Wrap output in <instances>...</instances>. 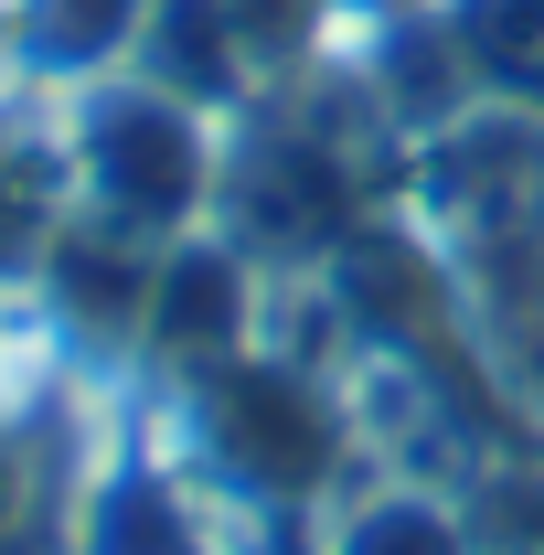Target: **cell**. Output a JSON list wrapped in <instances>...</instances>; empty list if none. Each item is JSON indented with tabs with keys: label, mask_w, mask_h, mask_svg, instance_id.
<instances>
[{
	"label": "cell",
	"mask_w": 544,
	"mask_h": 555,
	"mask_svg": "<svg viewBox=\"0 0 544 555\" xmlns=\"http://www.w3.org/2000/svg\"><path fill=\"white\" fill-rule=\"evenodd\" d=\"M75 182H86V214L129 224L150 246L193 235V214L224 193V150L204 139L193 96L160 86V75H118L86 96L75 118Z\"/></svg>",
	"instance_id": "1"
},
{
	"label": "cell",
	"mask_w": 544,
	"mask_h": 555,
	"mask_svg": "<svg viewBox=\"0 0 544 555\" xmlns=\"http://www.w3.org/2000/svg\"><path fill=\"white\" fill-rule=\"evenodd\" d=\"M139 33H150V0H11V43L43 75L139 65Z\"/></svg>",
	"instance_id": "5"
},
{
	"label": "cell",
	"mask_w": 544,
	"mask_h": 555,
	"mask_svg": "<svg viewBox=\"0 0 544 555\" xmlns=\"http://www.w3.org/2000/svg\"><path fill=\"white\" fill-rule=\"evenodd\" d=\"M246 310H257V288H246V246H235V235H171L139 332H150L160 363L204 374V363H235V352H246Z\"/></svg>",
	"instance_id": "4"
},
{
	"label": "cell",
	"mask_w": 544,
	"mask_h": 555,
	"mask_svg": "<svg viewBox=\"0 0 544 555\" xmlns=\"http://www.w3.org/2000/svg\"><path fill=\"white\" fill-rule=\"evenodd\" d=\"M224 224L235 246H341L352 235V171L321 129H268L224 160Z\"/></svg>",
	"instance_id": "3"
},
{
	"label": "cell",
	"mask_w": 544,
	"mask_h": 555,
	"mask_svg": "<svg viewBox=\"0 0 544 555\" xmlns=\"http://www.w3.org/2000/svg\"><path fill=\"white\" fill-rule=\"evenodd\" d=\"M341 555H459V534H449V513H438V502L396 491V502H374V513L341 534Z\"/></svg>",
	"instance_id": "9"
},
{
	"label": "cell",
	"mask_w": 544,
	"mask_h": 555,
	"mask_svg": "<svg viewBox=\"0 0 544 555\" xmlns=\"http://www.w3.org/2000/svg\"><path fill=\"white\" fill-rule=\"evenodd\" d=\"M96 555H213L171 481H118L96 502Z\"/></svg>",
	"instance_id": "7"
},
{
	"label": "cell",
	"mask_w": 544,
	"mask_h": 555,
	"mask_svg": "<svg viewBox=\"0 0 544 555\" xmlns=\"http://www.w3.org/2000/svg\"><path fill=\"white\" fill-rule=\"evenodd\" d=\"M459 43H470L480 86H513V96H544V0H449Z\"/></svg>",
	"instance_id": "6"
},
{
	"label": "cell",
	"mask_w": 544,
	"mask_h": 555,
	"mask_svg": "<svg viewBox=\"0 0 544 555\" xmlns=\"http://www.w3.org/2000/svg\"><path fill=\"white\" fill-rule=\"evenodd\" d=\"M22 513V470H11V449H0V524Z\"/></svg>",
	"instance_id": "11"
},
{
	"label": "cell",
	"mask_w": 544,
	"mask_h": 555,
	"mask_svg": "<svg viewBox=\"0 0 544 555\" xmlns=\"http://www.w3.org/2000/svg\"><path fill=\"white\" fill-rule=\"evenodd\" d=\"M43 246H54V182H43V160L0 150V268H22Z\"/></svg>",
	"instance_id": "10"
},
{
	"label": "cell",
	"mask_w": 544,
	"mask_h": 555,
	"mask_svg": "<svg viewBox=\"0 0 544 555\" xmlns=\"http://www.w3.org/2000/svg\"><path fill=\"white\" fill-rule=\"evenodd\" d=\"M224 11H235V43H246L257 75H288L332 22V0H224Z\"/></svg>",
	"instance_id": "8"
},
{
	"label": "cell",
	"mask_w": 544,
	"mask_h": 555,
	"mask_svg": "<svg viewBox=\"0 0 544 555\" xmlns=\"http://www.w3.org/2000/svg\"><path fill=\"white\" fill-rule=\"evenodd\" d=\"M193 416H204L213 470L246 491V502H310L321 470H332V406L288 363H268V352L204 363L193 374Z\"/></svg>",
	"instance_id": "2"
}]
</instances>
